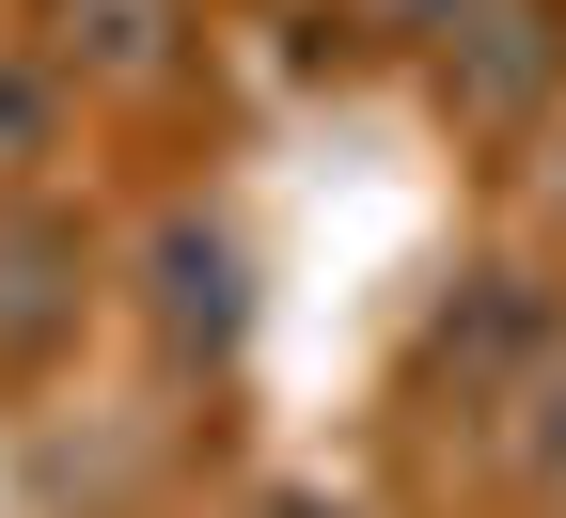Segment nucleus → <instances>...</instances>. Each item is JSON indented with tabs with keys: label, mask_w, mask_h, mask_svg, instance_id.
<instances>
[{
	"label": "nucleus",
	"mask_w": 566,
	"mask_h": 518,
	"mask_svg": "<svg viewBox=\"0 0 566 518\" xmlns=\"http://www.w3.org/2000/svg\"><path fill=\"white\" fill-rule=\"evenodd\" d=\"M268 518H363V503H315V487H283V503H268Z\"/></svg>",
	"instance_id": "8"
},
{
	"label": "nucleus",
	"mask_w": 566,
	"mask_h": 518,
	"mask_svg": "<svg viewBox=\"0 0 566 518\" xmlns=\"http://www.w3.org/2000/svg\"><path fill=\"white\" fill-rule=\"evenodd\" d=\"M80 299H95V252H80V220L32 204V189H0V378H32V361L80 346Z\"/></svg>",
	"instance_id": "3"
},
{
	"label": "nucleus",
	"mask_w": 566,
	"mask_h": 518,
	"mask_svg": "<svg viewBox=\"0 0 566 518\" xmlns=\"http://www.w3.org/2000/svg\"><path fill=\"white\" fill-rule=\"evenodd\" d=\"M488 456H504V487H520L535 518H566V330L488 393Z\"/></svg>",
	"instance_id": "5"
},
{
	"label": "nucleus",
	"mask_w": 566,
	"mask_h": 518,
	"mask_svg": "<svg viewBox=\"0 0 566 518\" xmlns=\"http://www.w3.org/2000/svg\"><path fill=\"white\" fill-rule=\"evenodd\" d=\"M363 17H378V32H441L457 0H363Z\"/></svg>",
	"instance_id": "7"
},
{
	"label": "nucleus",
	"mask_w": 566,
	"mask_h": 518,
	"mask_svg": "<svg viewBox=\"0 0 566 518\" xmlns=\"http://www.w3.org/2000/svg\"><path fill=\"white\" fill-rule=\"evenodd\" d=\"M48 80L174 95V80H189V0H63V17H48Z\"/></svg>",
	"instance_id": "4"
},
{
	"label": "nucleus",
	"mask_w": 566,
	"mask_h": 518,
	"mask_svg": "<svg viewBox=\"0 0 566 518\" xmlns=\"http://www.w3.org/2000/svg\"><path fill=\"white\" fill-rule=\"evenodd\" d=\"M48 141H63V80H48V47H32V32H0V189H32V173H48Z\"/></svg>",
	"instance_id": "6"
},
{
	"label": "nucleus",
	"mask_w": 566,
	"mask_h": 518,
	"mask_svg": "<svg viewBox=\"0 0 566 518\" xmlns=\"http://www.w3.org/2000/svg\"><path fill=\"white\" fill-rule=\"evenodd\" d=\"M424 80L472 141H520L551 95H566V0H457L441 32H424Z\"/></svg>",
	"instance_id": "2"
},
{
	"label": "nucleus",
	"mask_w": 566,
	"mask_h": 518,
	"mask_svg": "<svg viewBox=\"0 0 566 518\" xmlns=\"http://www.w3.org/2000/svg\"><path fill=\"white\" fill-rule=\"evenodd\" d=\"M252 236L221 204H158L142 220V330H158V361L174 378H221V361L252 346Z\"/></svg>",
	"instance_id": "1"
}]
</instances>
